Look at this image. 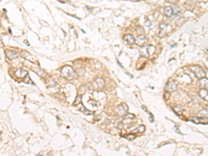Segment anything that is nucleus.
I'll use <instances>...</instances> for the list:
<instances>
[{
  "label": "nucleus",
  "instance_id": "17",
  "mask_svg": "<svg viewBox=\"0 0 208 156\" xmlns=\"http://www.w3.org/2000/svg\"><path fill=\"white\" fill-rule=\"evenodd\" d=\"M173 109L174 112H175V113H176V114H177L178 115H182V114L183 110H182V108L180 107V106H176L175 107L173 108Z\"/></svg>",
  "mask_w": 208,
  "mask_h": 156
},
{
  "label": "nucleus",
  "instance_id": "3",
  "mask_svg": "<svg viewBox=\"0 0 208 156\" xmlns=\"http://www.w3.org/2000/svg\"><path fill=\"white\" fill-rule=\"evenodd\" d=\"M172 31V28L169 24H166L164 22H162L160 24L159 27V33H158V36L160 38H163L167 35L169 33H171Z\"/></svg>",
  "mask_w": 208,
  "mask_h": 156
},
{
  "label": "nucleus",
  "instance_id": "25",
  "mask_svg": "<svg viewBox=\"0 0 208 156\" xmlns=\"http://www.w3.org/2000/svg\"><path fill=\"white\" fill-rule=\"evenodd\" d=\"M167 1H168V2H173L174 1H176V0H166Z\"/></svg>",
  "mask_w": 208,
  "mask_h": 156
},
{
  "label": "nucleus",
  "instance_id": "10",
  "mask_svg": "<svg viewBox=\"0 0 208 156\" xmlns=\"http://www.w3.org/2000/svg\"><path fill=\"white\" fill-rule=\"evenodd\" d=\"M198 95L204 101L208 102V90H206L205 88H202L201 90L199 91Z\"/></svg>",
  "mask_w": 208,
  "mask_h": 156
},
{
  "label": "nucleus",
  "instance_id": "12",
  "mask_svg": "<svg viewBox=\"0 0 208 156\" xmlns=\"http://www.w3.org/2000/svg\"><path fill=\"white\" fill-rule=\"evenodd\" d=\"M124 39L129 45H133V44H134L135 42V39L131 34L125 35L124 37Z\"/></svg>",
  "mask_w": 208,
  "mask_h": 156
},
{
  "label": "nucleus",
  "instance_id": "19",
  "mask_svg": "<svg viewBox=\"0 0 208 156\" xmlns=\"http://www.w3.org/2000/svg\"><path fill=\"white\" fill-rule=\"evenodd\" d=\"M189 120L192 121L193 123H195V124H199L200 122V119L198 118V117H193L189 118Z\"/></svg>",
  "mask_w": 208,
  "mask_h": 156
},
{
  "label": "nucleus",
  "instance_id": "23",
  "mask_svg": "<svg viewBox=\"0 0 208 156\" xmlns=\"http://www.w3.org/2000/svg\"><path fill=\"white\" fill-rule=\"evenodd\" d=\"M149 115H150V117H149V120H150V121L151 122H153L154 121L153 115L151 113H150V114H149Z\"/></svg>",
  "mask_w": 208,
  "mask_h": 156
},
{
  "label": "nucleus",
  "instance_id": "18",
  "mask_svg": "<svg viewBox=\"0 0 208 156\" xmlns=\"http://www.w3.org/2000/svg\"><path fill=\"white\" fill-rule=\"evenodd\" d=\"M81 99H82V95H78L77 97H76L75 101L74 102V105L76 106V105H79V104H81Z\"/></svg>",
  "mask_w": 208,
  "mask_h": 156
},
{
  "label": "nucleus",
  "instance_id": "24",
  "mask_svg": "<svg viewBox=\"0 0 208 156\" xmlns=\"http://www.w3.org/2000/svg\"><path fill=\"white\" fill-rule=\"evenodd\" d=\"M142 109H143L144 110L145 112H147V109L146 108L145 106H142Z\"/></svg>",
  "mask_w": 208,
  "mask_h": 156
},
{
  "label": "nucleus",
  "instance_id": "4",
  "mask_svg": "<svg viewBox=\"0 0 208 156\" xmlns=\"http://www.w3.org/2000/svg\"><path fill=\"white\" fill-rule=\"evenodd\" d=\"M164 13L167 17H172L173 16L181 15V11L176 8H173L172 6H167L164 8Z\"/></svg>",
  "mask_w": 208,
  "mask_h": 156
},
{
  "label": "nucleus",
  "instance_id": "13",
  "mask_svg": "<svg viewBox=\"0 0 208 156\" xmlns=\"http://www.w3.org/2000/svg\"><path fill=\"white\" fill-rule=\"evenodd\" d=\"M199 86L201 88H208V79L207 78H202V79H200L198 81Z\"/></svg>",
  "mask_w": 208,
  "mask_h": 156
},
{
  "label": "nucleus",
  "instance_id": "6",
  "mask_svg": "<svg viewBox=\"0 0 208 156\" xmlns=\"http://www.w3.org/2000/svg\"><path fill=\"white\" fill-rule=\"evenodd\" d=\"M178 86L176 83L173 81H169L167 82V83L165 86L164 90L167 92H172L176 91L177 90Z\"/></svg>",
  "mask_w": 208,
  "mask_h": 156
},
{
  "label": "nucleus",
  "instance_id": "11",
  "mask_svg": "<svg viewBox=\"0 0 208 156\" xmlns=\"http://www.w3.org/2000/svg\"><path fill=\"white\" fill-rule=\"evenodd\" d=\"M20 56H22V58H24V59L28 60V61H31L32 62L34 61L35 60V58L33 57V56L26 51H22V52H21Z\"/></svg>",
  "mask_w": 208,
  "mask_h": 156
},
{
  "label": "nucleus",
  "instance_id": "2",
  "mask_svg": "<svg viewBox=\"0 0 208 156\" xmlns=\"http://www.w3.org/2000/svg\"><path fill=\"white\" fill-rule=\"evenodd\" d=\"M155 51V48L153 45H145L142 47L140 50V54L141 56L144 58H148L151 56Z\"/></svg>",
  "mask_w": 208,
  "mask_h": 156
},
{
  "label": "nucleus",
  "instance_id": "22",
  "mask_svg": "<svg viewBox=\"0 0 208 156\" xmlns=\"http://www.w3.org/2000/svg\"><path fill=\"white\" fill-rule=\"evenodd\" d=\"M133 135V133H131V134L129 135H126V136H125V137H126V138H127V139H129V140H131H131H132V139H135V138L131 137V136H132Z\"/></svg>",
  "mask_w": 208,
  "mask_h": 156
},
{
  "label": "nucleus",
  "instance_id": "8",
  "mask_svg": "<svg viewBox=\"0 0 208 156\" xmlns=\"http://www.w3.org/2000/svg\"><path fill=\"white\" fill-rule=\"evenodd\" d=\"M117 109H118V113L121 116L124 117V115H126L128 113V110H129V108L126 104H120V106H118L117 107Z\"/></svg>",
  "mask_w": 208,
  "mask_h": 156
},
{
  "label": "nucleus",
  "instance_id": "14",
  "mask_svg": "<svg viewBox=\"0 0 208 156\" xmlns=\"http://www.w3.org/2000/svg\"><path fill=\"white\" fill-rule=\"evenodd\" d=\"M15 75L17 78H21V79H23V78H25L26 76L28 75L27 72L24 71L22 69H19L15 72Z\"/></svg>",
  "mask_w": 208,
  "mask_h": 156
},
{
  "label": "nucleus",
  "instance_id": "20",
  "mask_svg": "<svg viewBox=\"0 0 208 156\" xmlns=\"http://www.w3.org/2000/svg\"><path fill=\"white\" fill-rule=\"evenodd\" d=\"M81 111H82V112H83V113H84V114H85V115H92V114H94V112H91V111L85 109L84 107H83V108H82V109H81Z\"/></svg>",
  "mask_w": 208,
  "mask_h": 156
},
{
  "label": "nucleus",
  "instance_id": "5",
  "mask_svg": "<svg viewBox=\"0 0 208 156\" xmlns=\"http://www.w3.org/2000/svg\"><path fill=\"white\" fill-rule=\"evenodd\" d=\"M189 69L194 74L196 77H197L198 79H202V78L205 77V71L203 70V69L201 67L194 65V66L189 67Z\"/></svg>",
  "mask_w": 208,
  "mask_h": 156
},
{
  "label": "nucleus",
  "instance_id": "16",
  "mask_svg": "<svg viewBox=\"0 0 208 156\" xmlns=\"http://www.w3.org/2000/svg\"><path fill=\"white\" fill-rule=\"evenodd\" d=\"M145 131V126L144 125H142V126H140L138 128H137L136 129H135V130H133L132 131L133 133H142L144 132Z\"/></svg>",
  "mask_w": 208,
  "mask_h": 156
},
{
  "label": "nucleus",
  "instance_id": "1",
  "mask_svg": "<svg viewBox=\"0 0 208 156\" xmlns=\"http://www.w3.org/2000/svg\"><path fill=\"white\" fill-rule=\"evenodd\" d=\"M61 74L63 77L68 80L74 79L76 77V73L75 71L70 66H65L61 69Z\"/></svg>",
  "mask_w": 208,
  "mask_h": 156
},
{
  "label": "nucleus",
  "instance_id": "7",
  "mask_svg": "<svg viewBox=\"0 0 208 156\" xmlns=\"http://www.w3.org/2000/svg\"><path fill=\"white\" fill-rule=\"evenodd\" d=\"M148 42V39H147L144 35H139V36L137 38L135 42V43L137 45L140 46V47H143V46H145L146 44Z\"/></svg>",
  "mask_w": 208,
  "mask_h": 156
},
{
  "label": "nucleus",
  "instance_id": "9",
  "mask_svg": "<svg viewBox=\"0 0 208 156\" xmlns=\"http://www.w3.org/2000/svg\"><path fill=\"white\" fill-rule=\"evenodd\" d=\"M5 55H6V57L10 60L15 59V58L18 57V55H17V54L15 52V51L8 50V49L5 50Z\"/></svg>",
  "mask_w": 208,
  "mask_h": 156
},
{
  "label": "nucleus",
  "instance_id": "15",
  "mask_svg": "<svg viewBox=\"0 0 208 156\" xmlns=\"http://www.w3.org/2000/svg\"><path fill=\"white\" fill-rule=\"evenodd\" d=\"M95 82L97 83V85L98 86V88H100V89H102L105 87V81L104 80L101 78H98V79H95Z\"/></svg>",
  "mask_w": 208,
  "mask_h": 156
},
{
  "label": "nucleus",
  "instance_id": "21",
  "mask_svg": "<svg viewBox=\"0 0 208 156\" xmlns=\"http://www.w3.org/2000/svg\"><path fill=\"white\" fill-rule=\"evenodd\" d=\"M124 119H134L135 118V115H133V114H126L124 115V116L123 117Z\"/></svg>",
  "mask_w": 208,
  "mask_h": 156
}]
</instances>
